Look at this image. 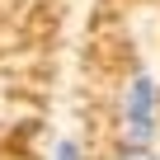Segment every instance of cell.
Segmentation results:
<instances>
[{"label": "cell", "mask_w": 160, "mask_h": 160, "mask_svg": "<svg viewBox=\"0 0 160 160\" xmlns=\"http://www.w3.org/2000/svg\"><path fill=\"white\" fill-rule=\"evenodd\" d=\"M155 122H160V99H155V80L146 71H137L122 90V137L127 146H146L155 137Z\"/></svg>", "instance_id": "cell-1"}, {"label": "cell", "mask_w": 160, "mask_h": 160, "mask_svg": "<svg viewBox=\"0 0 160 160\" xmlns=\"http://www.w3.org/2000/svg\"><path fill=\"white\" fill-rule=\"evenodd\" d=\"M52 160H85V151H80V141H75V137H61V141H57V151H52Z\"/></svg>", "instance_id": "cell-2"}, {"label": "cell", "mask_w": 160, "mask_h": 160, "mask_svg": "<svg viewBox=\"0 0 160 160\" xmlns=\"http://www.w3.org/2000/svg\"><path fill=\"white\" fill-rule=\"evenodd\" d=\"M113 160H155V151H151V146H122Z\"/></svg>", "instance_id": "cell-3"}]
</instances>
